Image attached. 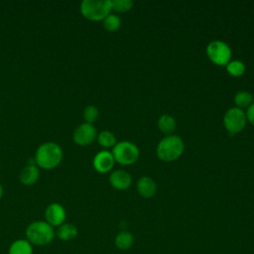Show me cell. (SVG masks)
<instances>
[{
    "mask_svg": "<svg viewBox=\"0 0 254 254\" xmlns=\"http://www.w3.org/2000/svg\"><path fill=\"white\" fill-rule=\"evenodd\" d=\"M39 168L37 165L33 164H28L26 167H24L19 175L20 182L25 186H32L36 184L39 180Z\"/></svg>",
    "mask_w": 254,
    "mask_h": 254,
    "instance_id": "7c38bea8",
    "label": "cell"
},
{
    "mask_svg": "<svg viewBox=\"0 0 254 254\" xmlns=\"http://www.w3.org/2000/svg\"><path fill=\"white\" fill-rule=\"evenodd\" d=\"M138 192L144 197H151L156 193L157 185L150 177H142L137 182Z\"/></svg>",
    "mask_w": 254,
    "mask_h": 254,
    "instance_id": "4fadbf2b",
    "label": "cell"
},
{
    "mask_svg": "<svg viewBox=\"0 0 254 254\" xmlns=\"http://www.w3.org/2000/svg\"><path fill=\"white\" fill-rule=\"evenodd\" d=\"M97 141L99 143L100 146L102 147H114V145L116 144V138L114 136V134L110 131H101L98 135H97Z\"/></svg>",
    "mask_w": 254,
    "mask_h": 254,
    "instance_id": "d6986e66",
    "label": "cell"
},
{
    "mask_svg": "<svg viewBox=\"0 0 254 254\" xmlns=\"http://www.w3.org/2000/svg\"><path fill=\"white\" fill-rule=\"evenodd\" d=\"M114 157L111 152L107 150L99 151L93 158L92 164L95 171L98 173H107L114 166Z\"/></svg>",
    "mask_w": 254,
    "mask_h": 254,
    "instance_id": "30bf717a",
    "label": "cell"
},
{
    "mask_svg": "<svg viewBox=\"0 0 254 254\" xmlns=\"http://www.w3.org/2000/svg\"><path fill=\"white\" fill-rule=\"evenodd\" d=\"M56 236L55 228L46 220H36L31 222L26 228V239L36 246L50 244Z\"/></svg>",
    "mask_w": 254,
    "mask_h": 254,
    "instance_id": "7a4b0ae2",
    "label": "cell"
},
{
    "mask_svg": "<svg viewBox=\"0 0 254 254\" xmlns=\"http://www.w3.org/2000/svg\"><path fill=\"white\" fill-rule=\"evenodd\" d=\"M56 236L60 240L64 241V242L70 241L77 236V228L72 223L64 222L62 225H60L59 227H57Z\"/></svg>",
    "mask_w": 254,
    "mask_h": 254,
    "instance_id": "5bb4252c",
    "label": "cell"
},
{
    "mask_svg": "<svg viewBox=\"0 0 254 254\" xmlns=\"http://www.w3.org/2000/svg\"><path fill=\"white\" fill-rule=\"evenodd\" d=\"M253 101V95L246 90H240L234 96V102L238 108L249 107Z\"/></svg>",
    "mask_w": 254,
    "mask_h": 254,
    "instance_id": "e0dca14e",
    "label": "cell"
},
{
    "mask_svg": "<svg viewBox=\"0 0 254 254\" xmlns=\"http://www.w3.org/2000/svg\"><path fill=\"white\" fill-rule=\"evenodd\" d=\"M114 160L122 165H130L139 158V148L130 141H121L114 145L112 149Z\"/></svg>",
    "mask_w": 254,
    "mask_h": 254,
    "instance_id": "5b68a950",
    "label": "cell"
},
{
    "mask_svg": "<svg viewBox=\"0 0 254 254\" xmlns=\"http://www.w3.org/2000/svg\"><path fill=\"white\" fill-rule=\"evenodd\" d=\"M245 64L239 60H234L226 64V69L229 74L233 76H240L245 72Z\"/></svg>",
    "mask_w": 254,
    "mask_h": 254,
    "instance_id": "ffe728a7",
    "label": "cell"
},
{
    "mask_svg": "<svg viewBox=\"0 0 254 254\" xmlns=\"http://www.w3.org/2000/svg\"><path fill=\"white\" fill-rule=\"evenodd\" d=\"M132 244H133V236L129 232H126V231L120 232L115 237V245L121 250H126L130 248Z\"/></svg>",
    "mask_w": 254,
    "mask_h": 254,
    "instance_id": "ac0fdd59",
    "label": "cell"
},
{
    "mask_svg": "<svg viewBox=\"0 0 254 254\" xmlns=\"http://www.w3.org/2000/svg\"><path fill=\"white\" fill-rule=\"evenodd\" d=\"M98 108L94 105H88L83 110V118L85 120V123L92 124L98 117Z\"/></svg>",
    "mask_w": 254,
    "mask_h": 254,
    "instance_id": "7402d4cb",
    "label": "cell"
},
{
    "mask_svg": "<svg viewBox=\"0 0 254 254\" xmlns=\"http://www.w3.org/2000/svg\"><path fill=\"white\" fill-rule=\"evenodd\" d=\"M8 254H33V245L27 239H17L9 246Z\"/></svg>",
    "mask_w": 254,
    "mask_h": 254,
    "instance_id": "9a60e30c",
    "label": "cell"
},
{
    "mask_svg": "<svg viewBox=\"0 0 254 254\" xmlns=\"http://www.w3.org/2000/svg\"><path fill=\"white\" fill-rule=\"evenodd\" d=\"M133 6L131 0H111V7L117 12H126Z\"/></svg>",
    "mask_w": 254,
    "mask_h": 254,
    "instance_id": "603a6c76",
    "label": "cell"
},
{
    "mask_svg": "<svg viewBox=\"0 0 254 254\" xmlns=\"http://www.w3.org/2000/svg\"><path fill=\"white\" fill-rule=\"evenodd\" d=\"M97 137L95 127L89 123H82L73 131L72 139L75 144L79 146H86L91 144Z\"/></svg>",
    "mask_w": 254,
    "mask_h": 254,
    "instance_id": "ba28073f",
    "label": "cell"
},
{
    "mask_svg": "<svg viewBox=\"0 0 254 254\" xmlns=\"http://www.w3.org/2000/svg\"><path fill=\"white\" fill-rule=\"evenodd\" d=\"M66 212L64 207L58 202L50 203L45 210V220L54 228L64 223Z\"/></svg>",
    "mask_w": 254,
    "mask_h": 254,
    "instance_id": "9c48e42d",
    "label": "cell"
},
{
    "mask_svg": "<svg viewBox=\"0 0 254 254\" xmlns=\"http://www.w3.org/2000/svg\"><path fill=\"white\" fill-rule=\"evenodd\" d=\"M185 145L181 137L177 135H168L164 137L157 146L158 157L166 162L178 159L184 151Z\"/></svg>",
    "mask_w": 254,
    "mask_h": 254,
    "instance_id": "3957f363",
    "label": "cell"
},
{
    "mask_svg": "<svg viewBox=\"0 0 254 254\" xmlns=\"http://www.w3.org/2000/svg\"><path fill=\"white\" fill-rule=\"evenodd\" d=\"M111 9V0H83L80 4L81 15L91 21L103 20Z\"/></svg>",
    "mask_w": 254,
    "mask_h": 254,
    "instance_id": "277c9868",
    "label": "cell"
},
{
    "mask_svg": "<svg viewBox=\"0 0 254 254\" xmlns=\"http://www.w3.org/2000/svg\"><path fill=\"white\" fill-rule=\"evenodd\" d=\"M131 182L132 179L130 174L124 170H116L109 176V183L116 190H123L128 189L131 185Z\"/></svg>",
    "mask_w": 254,
    "mask_h": 254,
    "instance_id": "8fae6325",
    "label": "cell"
},
{
    "mask_svg": "<svg viewBox=\"0 0 254 254\" xmlns=\"http://www.w3.org/2000/svg\"><path fill=\"white\" fill-rule=\"evenodd\" d=\"M231 54L230 47L220 40L212 41L206 47V55L208 59L218 65H226L230 62Z\"/></svg>",
    "mask_w": 254,
    "mask_h": 254,
    "instance_id": "8992f818",
    "label": "cell"
},
{
    "mask_svg": "<svg viewBox=\"0 0 254 254\" xmlns=\"http://www.w3.org/2000/svg\"><path fill=\"white\" fill-rule=\"evenodd\" d=\"M246 120V114L241 108L231 107L224 114L223 125L229 134L233 135L240 132L245 127Z\"/></svg>",
    "mask_w": 254,
    "mask_h": 254,
    "instance_id": "52a82bcc",
    "label": "cell"
},
{
    "mask_svg": "<svg viewBox=\"0 0 254 254\" xmlns=\"http://www.w3.org/2000/svg\"><path fill=\"white\" fill-rule=\"evenodd\" d=\"M246 118L254 125V101L253 103L247 108V111H246Z\"/></svg>",
    "mask_w": 254,
    "mask_h": 254,
    "instance_id": "cb8c5ba5",
    "label": "cell"
},
{
    "mask_svg": "<svg viewBox=\"0 0 254 254\" xmlns=\"http://www.w3.org/2000/svg\"><path fill=\"white\" fill-rule=\"evenodd\" d=\"M158 127L163 133L171 134L176 128V120L173 116L164 114L158 120Z\"/></svg>",
    "mask_w": 254,
    "mask_h": 254,
    "instance_id": "2e32d148",
    "label": "cell"
},
{
    "mask_svg": "<svg viewBox=\"0 0 254 254\" xmlns=\"http://www.w3.org/2000/svg\"><path fill=\"white\" fill-rule=\"evenodd\" d=\"M2 195H3V187H2V185L0 184V199L2 198Z\"/></svg>",
    "mask_w": 254,
    "mask_h": 254,
    "instance_id": "d4e9b609",
    "label": "cell"
},
{
    "mask_svg": "<svg viewBox=\"0 0 254 254\" xmlns=\"http://www.w3.org/2000/svg\"><path fill=\"white\" fill-rule=\"evenodd\" d=\"M120 25H121V19L114 14H109L103 19V27L105 30L109 32H114L118 30Z\"/></svg>",
    "mask_w": 254,
    "mask_h": 254,
    "instance_id": "44dd1931",
    "label": "cell"
},
{
    "mask_svg": "<svg viewBox=\"0 0 254 254\" xmlns=\"http://www.w3.org/2000/svg\"><path fill=\"white\" fill-rule=\"evenodd\" d=\"M63 159L62 148L55 142H46L39 146L35 154L36 165L45 170L55 169Z\"/></svg>",
    "mask_w": 254,
    "mask_h": 254,
    "instance_id": "6da1fadb",
    "label": "cell"
}]
</instances>
